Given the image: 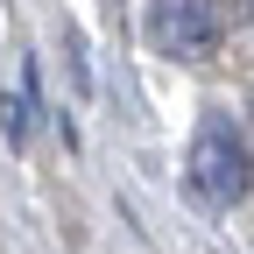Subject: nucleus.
<instances>
[{"label":"nucleus","mask_w":254,"mask_h":254,"mask_svg":"<svg viewBox=\"0 0 254 254\" xmlns=\"http://www.w3.org/2000/svg\"><path fill=\"white\" fill-rule=\"evenodd\" d=\"M0 134H7L14 148H21L28 134H36V71H28V64L14 71V92L0 99Z\"/></svg>","instance_id":"3"},{"label":"nucleus","mask_w":254,"mask_h":254,"mask_svg":"<svg viewBox=\"0 0 254 254\" xmlns=\"http://www.w3.org/2000/svg\"><path fill=\"white\" fill-rule=\"evenodd\" d=\"M219 28H226V7L219 0H148V43L163 57H177V64L212 57Z\"/></svg>","instance_id":"2"},{"label":"nucleus","mask_w":254,"mask_h":254,"mask_svg":"<svg viewBox=\"0 0 254 254\" xmlns=\"http://www.w3.org/2000/svg\"><path fill=\"white\" fill-rule=\"evenodd\" d=\"M184 184L205 212H233L247 190H254V155H247V134L226 120V113H205L198 134L184 148Z\"/></svg>","instance_id":"1"}]
</instances>
